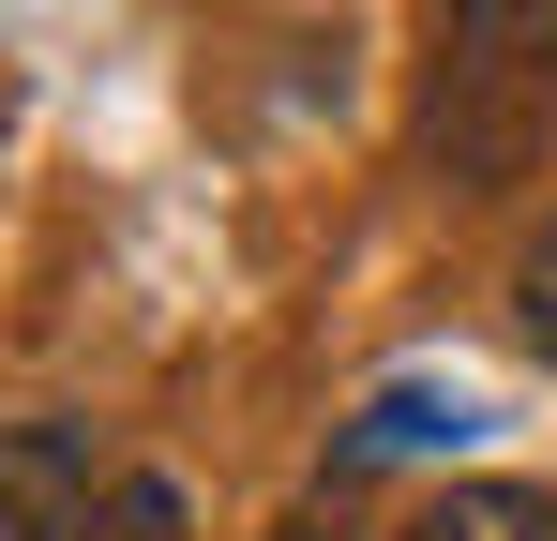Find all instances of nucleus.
I'll return each instance as SVG.
<instances>
[{"instance_id": "obj_2", "label": "nucleus", "mask_w": 557, "mask_h": 541, "mask_svg": "<svg viewBox=\"0 0 557 541\" xmlns=\"http://www.w3.org/2000/svg\"><path fill=\"white\" fill-rule=\"evenodd\" d=\"M106 481L76 422H0V541H91Z\"/></svg>"}, {"instance_id": "obj_1", "label": "nucleus", "mask_w": 557, "mask_h": 541, "mask_svg": "<svg viewBox=\"0 0 557 541\" xmlns=\"http://www.w3.org/2000/svg\"><path fill=\"white\" fill-rule=\"evenodd\" d=\"M557 105V0H437V151L453 180H512Z\"/></svg>"}, {"instance_id": "obj_4", "label": "nucleus", "mask_w": 557, "mask_h": 541, "mask_svg": "<svg viewBox=\"0 0 557 541\" xmlns=\"http://www.w3.org/2000/svg\"><path fill=\"white\" fill-rule=\"evenodd\" d=\"M422 437H467V391L437 406V391H376L362 437H347V466H376V451H422Z\"/></svg>"}, {"instance_id": "obj_6", "label": "nucleus", "mask_w": 557, "mask_h": 541, "mask_svg": "<svg viewBox=\"0 0 557 541\" xmlns=\"http://www.w3.org/2000/svg\"><path fill=\"white\" fill-rule=\"evenodd\" d=\"M512 331H528V347L557 361V211L528 226V241H512Z\"/></svg>"}, {"instance_id": "obj_3", "label": "nucleus", "mask_w": 557, "mask_h": 541, "mask_svg": "<svg viewBox=\"0 0 557 541\" xmlns=\"http://www.w3.org/2000/svg\"><path fill=\"white\" fill-rule=\"evenodd\" d=\"M392 541H557V496L543 481H453V496H422Z\"/></svg>"}, {"instance_id": "obj_5", "label": "nucleus", "mask_w": 557, "mask_h": 541, "mask_svg": "<svg viewBox=\"0 0 557 541\" xmlns=\"http://www.w3.org/2000/svg\"><path fill=\"white\" fill-rule=\"evenodd\" d=\"M91 541H196V512H182V481H106V512H91Z\"/></svg>"}]
</instances>
